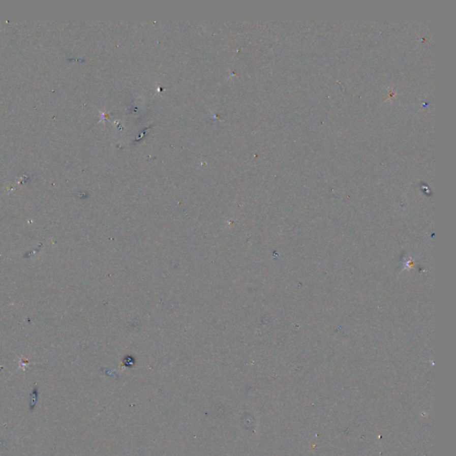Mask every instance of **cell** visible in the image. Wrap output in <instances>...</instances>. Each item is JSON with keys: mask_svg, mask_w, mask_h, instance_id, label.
<instances>
[{"mask_svg": "<svg viewBox=\"0 0 456 456\" xmlns=\"http://www.w3.org/2000/svg\"><path fill=\"white\" fill-rule=\"evenodd\" d=\"M37 400H38V391L35 389L33 391V394L31 395V399H29V406H31V410L34 409L35 405H36Z\"/></svg>", "mask_w": 456, "mask_h": 456, "instance_id": "6da1fadb", "label": "cell"}]
</instances>
